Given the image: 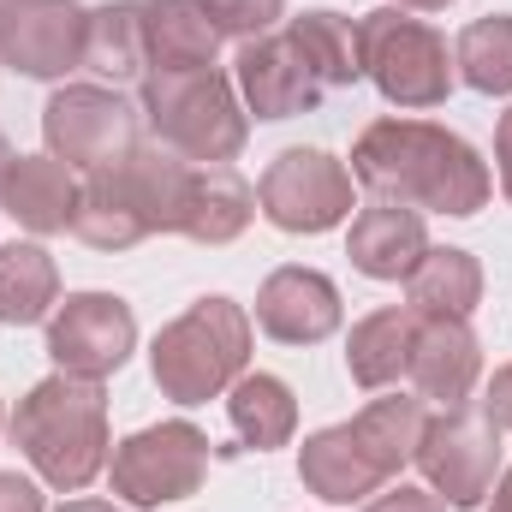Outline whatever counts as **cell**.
<instances>
[{"label":"cell","mask_w":512,"mask_h":512,"mask_svg":"<svg viewBox=\"0 0 512 512\" xmlns=\"http://www.w3.org/2000/svg\"><path fill=\"white\" fill-rule=\"evenodd\" d=\"M423 251H429L423 215H417V209H399V203H370V209L352 221V239H346L352 268L370 274V280H405Z\"/></svg>","instance_id":"obj_18"},{"label":"cell","mask_w":512,"mask_h":512,"mask_svg":"<svg viewBox=\"0 0 512 512\" xmlns=\"http://www.w3.org/2000/svg\"><path fill=\"white\" fill-rule=\"evenodd\" d=\"M233 84L245 96V114L256 120H292V114H316L322 108V78L310 72L304 48L292 42V30H268L239 42V60H233Z\"/></svg>","instance_id":"obj_13"},{"label":"cell","mask_w":512,"mask_h":512,"mask_svg":"<svg viewBox=\"0 0 512 512\" xmlns=\"http://www.w3.org/2000/svg\"><path fill=\"white\" fill-rule=\"evenodd\" d=\"M364 30V78L393 108H441L459 84L453 48L429 18H411L405 6H376L358 18Z\"/></svg>","instance_id":"obj_6"},{"label":"cell","mask_w":512,"mask_h":512,"mask_svg":"<svg viewBox=\"0 0 512 512\" xmlns=\"http://www.w3.org/2000/svg\"><path fill=\"white\" fill-rule=\"evenodd\" d=\"M6 167H12V143L0 137V179H6Z\"/></svg>","instance_id":"obj_37"},{"label":"cell","mask_w":512,"mask_h":512,"mask_svg":"<svg viewBox=\"0 0 512 512\" xmlns=\"http://www.w3.org/2000/svg\"><path fill=\"white\" fill-rule=\"evenodd\" d=\"M191 167L197 161H185L161 143H137L120 167H102L78 185L72 233L90 251H131L155 233H179Z\"/></svg>","instance_id":"obj_2"},{"label":"cell","mask_w":512,"mask_h":512,"mask_svg":"<svg viewBox=\"0 0 512 512\" xmlns=\"http://www.w3.org/2000/svg\"><path fill=\"white\" fill-rule=\"evenodd\" d=\"M483 417H489L501 435L512 429V364L495 370V382H489V393H483Z\"/></svg>","instance_id":"obj_31"},{"label":"cell","mask_w":512,"mask_h":512,"mask_svg":"<svg viewBox=\"0 0 512 512\" xmlns=\"http://www.w3.org/2000/svg\"><path fill=\"white\" fill-rule=\"evenodd\" d=\"M256 328L280 346H316L340 328V286L316 268H274L256 292Z\"/></svg>","instance_id":"obj_14"},{"label":"cell","mask_w":512,"mask_h":512,"mask_svg":"<svg viewBox=\"0 0 512 512\" xmlns=\"http://www.w3.org/2000/svg\"><path fill=\"white\" fill-rule=\"evenodd\" d=\"M256 215V191L233 167H191V191H185V215L179 233L197 245H233Z\"/></svg>","instance_id":"obj_22"},{"label":"cell","mask_w":512,"mask_h":512,"mask_svg":"<svg viewBox=\"0 0 512 512\" xmlns=\"http://www.w3.org/2000/svg\"><path fill=\"white\" fill-rule=\"evenodd\" d=\"M477 304H483V262L459 245H429L417 256V268L405 274V310L417 316L471 322Z\"/></svg>","instance_id":"obj_19"},{"label":"cell","mask_w":512,"mask_h":512,"mask_svg":"<svg viewBox=\"0 0 512 512\" xmlns=\"http://www.w3.org/2000/svg\"><path fill=\"white\" fill-rule=\"evenodd\" d=\"M131 346H137V316L114 292H72L48 316V358L60 376L102 382V376L126 370Z\"/></svg>","instance_id":"obj_11"},{"label":"cell","mask_w":512,"mask_h":512,"mask_svg":"<svg viewBox=\"0 0 512 512\" xmlns=\"http://www.w3.org/2000/svg\"><path fill=\"white\" fill-rule=\"evenodd\" d=\"M60 304V268L42 245H0V322L30 328Z\"/></svg>","instance_id":"obj_27"},{"label":"cell","mask_w":512,"mask_h":512,"mask_svg":"<svg viewBox=\"0 0 512 512\" xmlns=\"http://www.w3.org/2000/svg\"><path fill=\"white\" fill-rule=\"evenodd\" d=\"M84 66L108 84H143L149 78V42H143V0H108L90 12Z\"/></svg>","instance_id":"obj_23"},{"label":"cell","mask_w":512,"mask_h":512,"mask_svg":"<svg viewBox=\"0 0 512 512\" xmlns=\"http://www.w3.org/2000/svg\"><path fill=\"white\" fill-rule=\"evenodd\" d=\"M256 203L280 233H328L352 215V167L328 149H280L256 185Z\"/></svg>","instance_id":"obj_10"},{"label":"cell","mask_w":512,"mask_h":512,"mask_svg":"<svg viewBox=\"0 0 512 512\" xmlns=\"http://www.w3.org/2000/svg\"><path fill=\"white\" fill-rule=\"evenodd\" d=\"M60 512H120V507H108V501H66Z\"/></svg>","instance_id":"obj_36"},{"label":"cell","mask_w":512,"mask_h":512,"mask_svg":"<svg viewBox=\"0 0 512 512\" xmlns=\"http://www.w3.org/2000/svg\"><path fill=\"white\" fill-rule=\"evenodd\" d=\"M90 12L78 0H0V66L18 78H66L84 66Z\"/></svg>","instance_id":"obj_12"},{"label":"cell","mask_w":512,"mask_h":512,"mask_svg":"<svg viewBox=\"0 0 512 512\" xmlns=\"http://www.w3.org/2000/svg\"><path fill=\"white\" fill-rule=\"evenodd\" d=\"M411 465L429 477V489L453 512H471L489 501V489L501 477V429L471 405L441 411V417H429Z\"/></svg>","instance_id":"obj_9"},{"label":"cell","mask_w":512,"mask_h":512,"mask_svg":"<svg viewBox=\"0 0 512 512\" xmlns=\"http://www.w3.org/2000/svg\"><path fill=\"white\" fill-rule=\"evenodd\" d=\"M143 42L149 72H197L221 54V30L197 0H143Z\"/></svg>","instance_id":"obj_20"},{"label":"cell","mask_w":512,"mask_h":512,"mask_svg":"<svg viewBox=\"0 0 512 512\" xmlns=\"http://www.w3.org/2000/svg\"><path fill=\"white\" fill-rule=\"evenodd\" d=\"M364 512H453V507H447L435 489H405V483H399V489H387L382 501H370Z\"/></svg>","instance_id":"obj_30"},{"label":"cell","mask_w":512,"mask_h":512,"mask_svg":"<svg viewBox=\"0 0 512 512\" xmlns=\"http://www.w3.org/2000/svg\"><path fill=\"white\" fill-rule=\"evenodd\" d=\"M411 387L417 399L441 405V411H459L471 405L477 376H483V346L465 322H441V316H423L417 322V346H411Z\"/></svg>","instance_id":"obj_15"},{"label":"cell","mask_w":512,"mask_h":512,"mask_svg":"<svg viewBox=\"0 0 512 512\" xmlns=\"http://www.w3.org/2000/svg\"><path fill=\"white\" fill-rule=\"evenodd\" d=\"M453 66L477 96H512V12L471 18L453 42Z\"/></svg>","instance_id":"obj_28"},{"label":"cell","mask_w":512,"mask_h":512,"mask_svg":"<svg viewBox=\"0 0 512 512\" xmlns=\"http://www.w3.org/2000/svg\"><path fill=\"white\" fill-rule=\"evenodd\" d=\"M0 423H6V411H0Z\"/></svg>","instance_id":"obj_38"},{"label":"cell","mask_w":512,"mask_h":512,"mask_svg":"<svg viewBox=\"0 0 512 512\" xmlns=\"http://www.w3.org/2000/svg\"><path fill=\"white\" fill-rule=\"evenodd\" d=\"M286 30L304 48V60L322 78V90H352L364 78V30H358V18H346L334 6H316V12H298Z\"/></svg>","instance_id":"obj_24"},{"label":"cell","mask_w":512,"mask_h":512,"mask_svg":"<svg viewBox=\"0 0 512 512\" xmlns=\"http://www.w3.org/2000/svg\"><path fill=\"white\" fill-rule=\"evenodd\" d=\"M352 179L376 191V203L429 209V215H477L495 197L489 161L435 120H370L352 143Z\"/></svg>","instance_id":"obj_1"},{"label":"cell","mask_w":512,"mask_h":512,"mask_svg":"<svg viewBox=\"0 0 512 512\" xmlns=\"http://www.w3.org/2000/svg\"><path fill=\"white\" fill-rule=\"evenodd\" d=\"M489 495H495V507H489V512H512V471L495 483V489H489Z\"/></svg>","instance_id":"obj_34"},{"label":"cell","mask_w":512,"mask_h":512,"mask_svg":"<svg viewBox=\"0 0 512 512\" xmlns=\"http://www.w3.org/2000/svg\"><path fill=\"white\" fill-rule=\"evenodd\" d=\"M298 483H304L316 501H328V507H352V501L376 495L387 477H382V465L358 447L352 423H334V429H316V435L298 447Z\"/></svg>","instance_id":"obj_17"},{"label":"cell","mask_w":512,"mask_h":512,"mask_svg":"<svg viewBox=\"0 0 512 512\" xmlns=\"http://www.w3.org/2000/svg\"><path fill=\"white\" fill-rule=\"evenodd\" d=\"M227 417H233V435L245 447H256V453L286 447L298 435V399H292V387L280 382V376H268V370L239 376V382L227 387Z\"/></svg>","instance_id":"obj_26"},{"label":"cell","mask_w":512,"mask_h":512,"mask_svg":"<svg viewBox=\"0 0 512 512\" xmlns=\"http://www.w3.org/2000/svg\"><path fill=\"white\" fill-rule=\"evenodd\" d=\"M0 209L24 227V233H72V209H78V179L66 161L54 155H12L6 179H0Z\"/></svg>","instance_id":"obj_16"},{"label":"cell","mask_w":512,"mask_h":512,"mask_svg":"<svg viewBox=\"0 0 512 512\" xmlns=\"http://www.w3.org/2000/svg\"><path fill=\"white\" fill-rule=\"evenodd\" d=\"M137 114L149 137L197 167H233L251 114L239 108V84L221 66H197V72H149L137 90Z\"/></svg>","instance_id":"obj_4"},{"label":"cell","mask_w":512,"mask_h":512,"mask_svg":"<svg viewBox=\"0 0 512 512\" xmlns=\"http://www.w3.org/2000/svg\"><path fill=\"white\" fill-rule=\"evenodd\" d=\"M6 429H12V447L30 459V471L60 495H78L108 471L114 441H108V393H102V382L54 370L48 382H36L18 399Z\"/></svg>","instance_id":"obj_3"},{"label":"cell","mask_w":512,"mask_h":512,"mask_svg":"<svg viewBox=\"0 0 512 512\" xmlns=\"http://www.w3.org/2000/svg\"><path fill=\"white\" fill-rule=\"evenodd\" d=\"M245 364H251V316H245V304H233L221 292L197 298L149 346L155 387L173 405H209V399H221L227 387L245 376Z\"/></svg>","instance_id":"obj_5"},{"label":"cell","mask_w":512,"mask_h":512,"mask_svg":"<svg viewBox=\"0 0 512 512\" xmlns=\"http://www.w3.org/2000/svg\"><path fill=\"white\" fill-rule=\"evenodd\" d=\"M137 126H143V114L108 84H66L42 108V143L72 173L120 167L137 149Z\"/></svg>","instance_id":"obj_8"},{"label":"cell","mask_w":512,"mask_h":512,"mask_svg":"<svg viewBox=\"0 0 512 512\" xmlns=\"http://www.w3.org/2000/svg\"><path fill=\"white\" fill-rule=\"evenodd\" d=\"M495 167H501V191L512 203V108L495 120Z\"/></svg>","instance_id":"obj_33"},{"label":"cell","mask_w":512,"mask_h":512,"mask_svg":"<svg viewBox=\"0 0 512 512\" xmlns=\"http://www.w3.org/2000/svg\"><path fill=\"white\" fill-rule=\"evenodd\" d=\"M417 310H405V304H387V310H370L352 334H346V370H352V382L370 387V393H382L393 387L405 370H411V346H417Z\"/></svg>","instance_id":"obj_21"},{"label":"cell","mask_w":512,"mask_h":512,"mask_svg":"<svg viewBox=\"0 0 512 512\" xmlns=\"http://www.w3.org/2000/svg\"><path fill=\"white\" fill-rule=\"evenodd\" d=\"M0 512H42V489L18 471H0Z\"/></svg>","instance_id":"obj_32"},{"label":"cell","mask_w":512,"mask_h":512,"mask_svg":"<svg viewBox=\"0 0 512 512\" xmlns=\"http://www.w3.org/2000/svg\"><path fill=\"white\" fill-rule=\"evenodd\" d=\"M423 429H429V411H423V399H411V393H382V399H370V405L352 417L358 447L382 465L387 483H393V477L417 459Z\"/></svg>","instance_id":"obj_25"},{"label":"cell","mask_w":512,"mask_h":512,"mask_svg":"<svg viewBox=\"0 0 512 512\" xmlns=\"http://www.w3.org/2000/svg\"><path fill=\"white\" fill-rule=\"evenodd\" d=\"M209 435L185 417L173 423H149L126 435L114 453H108V483L126 507L149 512V507H173V501H191L209 477Z\"/></svg>","instance_id":"obj_7"},{"label":"cell","mask_w":512,"mask_h":512,"mask_svg":"<svg viewBox=\"0 0 512 512\" xmlns=\"http://www.w3.org/2000/svg\"><path fill=\"white\" fill-rule=\"evenodd\" d=\"M197 6L209 12V24L221 36H239V42L268 36L280 24V12H286V0H197Z\"/></svg>","instance_id":"obj_29"},{"label":"cell","mask_w":512,"mask_h":512,"mask_svg":"<svg viewBox=\"0 0 512 512\" xmlns=\"http://www.w3.org/2000/svg\"><path fill=\"white\" fill-rule=\"evenodd\" d=\"M393 6H405V12H441V6H453V0H393Z\"/></svg>","instance_id":"obj_35"}]
</instances>
